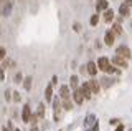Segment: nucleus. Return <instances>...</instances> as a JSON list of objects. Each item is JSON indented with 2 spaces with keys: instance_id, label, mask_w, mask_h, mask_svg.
<instances>
[{
  "instance_id": "12",
  "label": "nucleus",
  "mask_w": 132,
  "mask_h": 131,
  "mask_svg": "<svg viewBox=\"0 0 132 131\" xmlns=\"http://www.w3.org/2000/svg\"><path fill=\"white\" fill-rule=\"evenodd\" d=\"M119 13H121V17H127V15L130 13V7L127 5V3H122V5L119 7Z\"/></svg>"
},
{
  "instance_id": "10",
  "label": "nucleus",
  "mask_w": 132,
  "mask_h": 131,
  "mask_svg": "<svg viewBox=\"0 0 132 131\" xmlns=\"http://www.w3.org/2000/svg\"><path fill=\"white\" fill-rule=\"evenodd\" d=\"M60 95H61V100H68V98H71V93H69V86H61L60 88Z\"/></svg>"
},
{
  "instance_id": "19",
  "label": "nucleus",
  "mask_w": 132,
  "mask_h": 131,
  "mask_svg": "<svg viewBox=\"0 0 132 131\" xmlns=\"http://www.w3.org/2000/svg\"><path fill=\"white\" fill-rule=\"evenodd\" d=\"M97 22H99V15H97V13H96V15H93V17L89 18V23H91L93 27H96V25H97Z\"/></svg>"
},
{
  "instance_id": "1",
  "label": "nucleus",
  "mask_w": 132,
  "mask_h": 131,
  "mask_svg": "<svg viewBox=\"0 0 132 131\" xmlns=\"http://www.w3.org/2000/svg\"><path fill=\"white\" fill-rule=\"evenodd\" d=\"M97 67H99V70H102L106 73H114L116 71V68L112 67V61L109 58H106V56H101V58L97 60Z\"/></svg>"
},
{
  "instance_id": "11",
  "label": "nucleus",
  "mask_w": 132,
  "mask_h": 131,
  "mask_svg": "<svg viewBox=\"0 0 132 131\" xmlns=\"http://www.w3.org/2000/svg\"><path fill=\"white\" fill-rule=\"evenodd\" d=\"M45 100L51 101L53 100V83H50L46 88H45Z\"/></svg>"
},
{
  "instance_id": "9",
  "label": "nucleus",
  "mask_w": 132,
  "mask_h": 131,
  "mask_svg": "<svg viewBox=\"0 0 132 131\" xmlns=\"http://www.w3.org/2000/svg\"><path fill=\"white\" fill-rule=\"evenodd\" d=\"M109 9V3H107V0H97L96 2V10H97V13L101 10H107Z\"/></svg>"
},
{
  "instance_id": "18",
  "label": "nucleus",
  "mask_w": 132,
  "mask_h": 131,
  "mask_svg": "<svg viewBox=\"0 0 132 131\" xmlns=\"http://www.w3.org/2000/svg\"><path fill=\"white\" fill-rule=\"evenodd\" d=\"M69 81H71V88H73V90H76V88H78V76H76V75H73L71 78H69Z\"/></svg>"
},
{
  "instance_id": "21",
  "label": "nucleus",
  "mask_w": 132,
  "mask_h": 131,
  "mask_svg": "<svg viewBox=\"0 0 132 131\" xmlns=\"http://www.w3.org/2000/svg\"><path fill=\"white\" fill-rule=\"evenodd\" d=\"M5 80V71H3V67H0V81Z\"/></svg>"
},
{
  "instance_id": "6",
  "label": "nucleus",
  "mask_w": 132,
  "mask_h": 131,
  "mask_svg": "<svg viewBox=\"0 0 132 131\" xmlns=\"http://www.w3.org/2000/svg\"><path fill=\"white\" fill-rule=\"evenodd\" d=\"M81 91H82V95H84V98H86V100H89V98L93 96V90L89 88V83H88V81L81 85Z\"/></svg>"
},
{
  "instance_id": "3",
  "label": "nucleus",
  "mask_w": 132,
  "mask_h": 131,
  "mask_svg": "<svg viewBox=\"0 0 132 131\" xmlns=\"http://www.w3.org/2000/svg\"><path fill=\"white\" fill-rule=\"evenodd\" d=\"M116 55H121V56H124V58L129 60L130 56H132V52H130L129 47H126V45H121V47H117V50H116Z\"/></svg>"
},
{
  "instance_id": "15",
  "label": "nucleus",
  "mask_w": 132,
  "mask_h": 131,
  "mask_svg": "<svg viewBox=\"0 0 132 131\" xmlns=\"http://www.w3.org/2000/svg\"><path fill=\"white\" fill-rule=\"evenodd\" d=\"M63 108L66 110V111H69V110L73 108V101H71V98H68V100H63Z\"/></svg>"
},
{
  "instance_id": "7",
  "label": "nucleus",
  "mask_w": 132,
  "mask_h": 131,
  "mask_svg": "<svg viewBox=\"0 0 132 131\" xmlns=\"http://www.w3.org/2000/svg\"><path fill=\"white\" fill-rule=\"evenodd\" d=\"M97 70H99V67L96 63H94V61H89L88 65H86V71L89 73L91 76H94V75H97Z\"/></svg>"
},
{
  "instance_id": "17",
  "label": "nucleus",
  "mask_w": 132,
  "mask_h": 131,
  "mask_svg": "<svg viewBox=\"0 0 132 131\" xmlns=\"http://www.w3.org/2000/svg\"><path fill=\"white\" fill-rule=\"evenodd\" d=\"M112 32L116 35H121L122 33V27L119 25V23H114V25H112Z\"/></svg>"
},
{
  "instance_id": "23",
  "label": "nucleus",
  "mask_w": 132,
  "mask_h": 131,
  "mask_svg": "<svg viewBox=\"0 0 132 131\" xmlns=\"http://www.w3.org/2000/svg\"><path fill=\"white\" fill-rule=\"evenodd\" d=\"M116 131H124V125H119L117 128H116Z\"/></svg>"
},
{
  "instance_id": "8",
  "label": "nucleus",
  "mask_w": 132,
  "mask_h": 131,
  "mask_svg": "<svg viewBox=\"0 0 132 131\" xmlns=\"http://www.w3.org/2000/svg\"><path fill=\"white\" fill-rule=\"evenodd\" d=\"M114 35H116V33H114L112 30H107V32H106V35H104V43L107 45V47H111V45L114 43Z\"/></svg>"
},
{
  "instance_id": "4",
  "label": "nucleus",
  "mask_w": 132,
  "mask_h": 131,
  "mask_svg": "<svg viewBox=\"0 0 132 131\" xmlns=\"http://www.w3.org/2000/svg\"><path fill=\"white\" fill-rule=\"evenodd\" d=\"M73 100H74V103L76 105H82L84 103V95H82V91H81V88H76V90H73Z\"/></svg>"
},
{
  "instance_id": "13",
  "label": "nucleus",
  "mask_w": 132,
  "mask_h": 131,
  "mask_svg": "<svg viewBox=\"0 0 132 131\" xmlns=\"http://www.w3.org/2000/svg\"><path fill=\"white\" fill-rule=\"evenodd\" d=\"M88 83H89V88L93 90V95H97V93H99V85H97V81H96V80H89Z\"/></svg>"
},
{
  "instance_id": "5",
  "label": "nucleus",
  "mask_w": 132,
  "mask_h": 131,
  "mask_svg": "<svg viewBox=\"0 0 132 131\" xmlns=\"http://www.w3.org/2000/svg\"><path fill=\"white\" fill-rule=\"evenodd\" d=\"M22 120H23V123H30V120H31V108H30V105H25L23 106Z\"/></svg>"
},
{
  "instance_id": "24",
  "label": "nucleus",
  "mask_w": 132,
  "mask_h": 131,
  "mask_svg": "<svg viewBox=\"0 0 132 131\" xmlns=\"http://www.w3.org/2000/svg\"><path fill=\"white\" fill-rule=\"evenodd\" d=\"M124 3H127V5H129V7H132V0H126V2H124Z\"/></svg>"
},
{
  "instance_id": "14",
  "label": "nucleus",
  "mask_w": 132,
  "mask_h": 131,
  "mask_svg": "<svg viewBox=\"0 0 132 131\" xmlns=\"http://www.w3.org/2000/svg\"><path fill=\"white\" fill-rule=\"evenodd\" d=\"M112 18H114V12H112V9L104 10V20H106V22H111Z\"/></svg>"
},
{
  "instance_id": "22",
  "label": "nucleus",
  "mask_w": 132,
  "mask_h": 131,
  "mask_svg": "<svg viewBox=\"0 0 132 131\" xmlns=\"http://www.w3.org/2000/svg\"><path fill=\"white\" fill-rule=\"evenodd\" d=\"M2 131H12V126H10V125H8V126H3Z\"/></svg>"
},
{
  "instance_id": "16",
  "label": "nucleus",
  "mask_w": 132,
  "mask_h": 131,
  "mask_svg": "<svg viewBox=\"0 0 132 131\" xmlns=\"http://www.w3.org/2000/svg\"><path fill=\"white\" fill-rule=\"evenodd\" d=\"M23 86H25V90H30L31 88V76H27V78L23 80Z\"/></svg>"
},
{
  "instance_id": "20",
  "label": "nucleus",
  "mask_w": 132,
  "mask_h": 131,
  "mask_svg": "<svg viewBox=\"0 0 132 131\" xmlns=\"http://www.w3.org/2000/svg\"><path fill=\"white\" fill-rule=\"evenodd\" d=\"M7 56V50H5V47H0V60H3Z\"/></svg>"
},
{
  "instance_id": "2",
  "label": "nucleus",
  "mask_w": 132,
  "mask_h": 131,
  "mask_svg": "<svg viewBox=\"0 0 132 131\" xmlns=\"http://www.w3.org/2000/svg\"><path fill=\"white\" fill-rule=\"evenodd\" d=\"M112 65H116V67H119V68H127V58H124V56H121V55H116V56H112Z\"/></svg>"
}]
</instances>
